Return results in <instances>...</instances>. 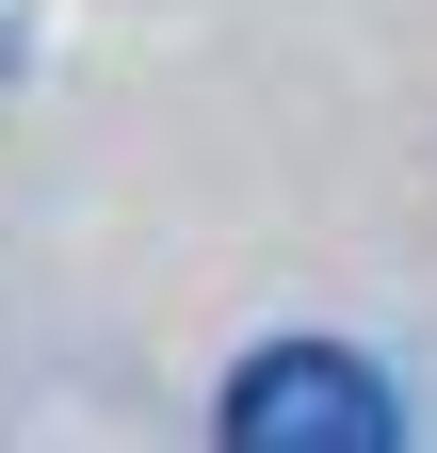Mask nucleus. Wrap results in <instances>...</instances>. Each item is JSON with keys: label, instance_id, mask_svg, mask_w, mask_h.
<instances>
[{"label": "nucleus", "instance_id": "1", "mask_svg": "<svg viewBox=\"0 0 437 453\" xmlns=\"http://www.w3.org/2000/svg\"><path fill=\"white\" fill-rule=\"evenodd\" d=\"M211 421H227L243 453H372L405 405L341 357V340H276L259 372H227V405H211Z\"/></svg>", "mask_w": 437, "mask_h": 453}]
</instances>
